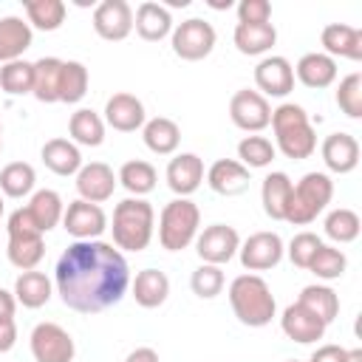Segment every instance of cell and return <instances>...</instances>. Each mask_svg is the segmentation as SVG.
Returning a JSON list of instances; mask_svg holds the SVG:
<instances>
[{
    "label": "cell",
    "instance_id": "11a10c76",
    "mask_svg": "<svg viewBox=\"0 0 362 362\" xmlns=\"http://www.w3.org/2000/svg\"><path fill=\"white\" fill-rule=\"evenodd\" d=\"M0 150H3V127H0Z\"/></svg>",
    "mask_w": 362,
    "mask_h": 362
},
{
    "label": "cell",
    "instance_id": "4fadbf2b",
    "mask_svg": "<svg viewBox=\"0 0 362 362\" xmlns=\"http://www.w3.org/2000/svg\"><path fill=\"white\" fill-rule=\"evenodd\" d=\"M62 226L68 235H74L76 240H99V235L107 229V215L99 204L90 201H71L62 212Z\"/></svg>",
    "mask_w": 362,
    "mask_h": 362
},
{
    "label": "cell",
    "instance_id": "f35d334b",
    "mask_svg": "<svg viewBox=\"0 0 362 362\" xmlns=\"http://www.w3.org/2000/svg\"><path fill=\"white\" fill-rule=\"evenodd\" d=\"M88 82H90V74L82 62L76 59H68L62 62V76H59V102L65 105H76L85 99L88 93Z\"/></svg>",
    "mask_w": 362,
    "mask_h": 362
},
{
    "label": "cell",
    "instance_id": "b9f144b4",
    "mask_svg": "<svg viewBox=\"0 0 362 362\" xmlns=\"http://www.w3.org/2000/svg\"><path fill=\"white\" fill-rule=\"evenodd\" d=\"M34 88V62L25 59H14L0 65V90H6L8 96H25Z\"/></svg>",
    "mask_w": 362,
    "mask_h": 362
},
{
    "label": "cell",
    "instance_id": "8992f818",
    "mask_svg": "<svg viewBox=\"0 0 362 362\" xmlns=\"http://www.w3.org/2000/svg\"><path fill=\"white\" fill-rule=\"evenodd\" d=\"M8 243H6V257L14 269L20 272H31L37 269V263L42 260L45 255V240H42V232L37 229V223L31 221L28 209L20 206L8 215Z\"/></svg>",
    "mask_w": 362,
    "mask_h": 362
},
{
    "label": "cell",
    "instance_id": "2e32d148",
    "mask_svg": "<svg viewBox=\"0 0 362 362\" xmlns=\"http://www.w3.org/2000/svg\"><path fill=\"white\" fill-rule=\"evenodd\" d=\"M116 184H119V178L105 161L82 164V170L76 173V192L82 201H90V204H102V201L113 198Z\"/></svg>",
    "mask_w": 362,
    "mask_h": 362
},
{
    "label": "cell",
    "instance_id": "6da1fadb",
    "mask_svg": "<svg viewBox=\"0 0 362 362\" xmlns=\"http://www.w3.org/2000/svg\"><path fill=\"white\" fill-rule=\"evenodd\" d=\"M54 288L79 314H99L116 305L130 288L124 255L107 240H74L57 260Z\"/></svg>",
    "mask_w": 362,
    "mask_h": 362
},
{
    "label": "cell",
    "instance_id": "7a4b0ae2",
    "mask_svg": "<svg viewBox=\"0 0 362 362\" xmlns=\"http://www.w3.org/2000/svg\"><path fill=\"white\" fill-rule=\"evenodd\" d=\"M272 130H274V150H280L291 161L311 158L317 150V133L308 122L303 105L283 102L272 110Z\"/></svg>",
    "mask_w": 362,
    "mask_h": 362
},
{
    "label": "cell",
    "instance_id": "e0dca14e",
    "mask_svg": "<svg viewBox=\"0 0 362 362\" xmlns=\"http://www.w3.org/2000/svg\"><path fill=\"white\" fill-rule=\"evenodd\" d=\"M280 328H283V334H286L288 339H294V342H300V345H311V342H317V339L325 337V328H328V325H325L314 311H308L305 305L291 303V305H286V311L280 314Z\"/></svg>",
    "mask_w": 362,
    "mask_h": 362
},
{
    "label": "cell",
    "instance_id": "5b68a950",
    "mask_svg": "<svg viewBox=\"0 0 362 362\" xmlns=\"http://www.w3.org/2000/svg\"><path fill=\"white\" fill-rule=\"evenodd\" d=\"M334 198V181L328 173H305L294 187H291V198L286 206V218L291 226H305L311 221H317V215H322V209L331 204Z\"/></svg>",
    "mask_w": 362,
    "mask_h": 362
},
{
    "label": "cell",
    "instance_id": "db71d44e",
    "mask_svg": "<svg viewBox=\"0 0 362 362\" xmlns=\"http://www.w3.org/2000/svg\"><path fill=\"white\" fill-rule=\"evenodd\" d=\"M209 6H212V8H232V0H226V3H218V0H212Z\"/></svg>",
    "mask_w": 362,
    "mask_h": 362
},
{
    "label": "cell",
    "instance_id": "c3c4849f",
    "mask_svg": "<svg viewBox=\"0 0 362 362\" xmlns=\"http://www.w3.org/2000/svg\"><path fill=\"white\" fill-rule=\"evenodd\" d=\"M348 359V348H342V345H320L314 354H311V359L308 362H345Z\"/></svg>",
    "mask_w": 362,
    "mask_h": 362
},
{
    "label": "cell",
    "instance_id": "9f6ffc18",
    "mask_svg": "<svg viewBox=\"0 0 362 362\" xmlns=\"http://www.w3.org/2000/svg\"><path fill=\"white\" fill-rule=\"evenodd\" d=\"M0 215H3V198H0Z\"/></svg>",
    "mask_w": 362,
    "mask_h": 362
},
{
    "label": "cell",
    "instance_id": "74e56055",
    "mask_svg": "<svg viewBox=\"0 0 362 362\" xmlns=\"http://www.w3.org/2000/svg\"><path fill=\"white\" fill-rule=\"evenodd\" d=\"M37 184V173L28 161H11L0 170V192L8 198H25Z\"/></svg>",
    "mask_w": 362,
    "mask_h": 362
},
{
    "label": "cell",
    "instance_id": "7bdbcfd3",
    "mask_svg": "<svg viewBox=\"0 0 362 362\" xmlns=\"http://www.w3.org/2000/svg\"><path fill=\"white\" fill-rule=\"evenodd\" d=\"M345 269H348L345 252L337 249V246H325V243L317 249V255L308 266V272H314L320 280H339L345 274Z\"/></svg>",
    "mask_w": 362,
    "mask_h": 362
},
{
    "label": "cell",
    "instance_id": "8fae6325",
    "mask_svg": "<svg viewBox=\"0 0 362 362\" xmlns=\"http://www.w3.org/2000/svg\"><path fill=\"white\" fill-rule=\"evenodd\" d=\"M238 249H240V235L229 223H212L204 232H198V238H195V252H198L201 263L223 266L238 255Z\"/></svg>",
    "mask_w": 362,
    "mask_h": 362
},
{
    "label": "cell",
    "instance_id": "ac0fdd59",
    "mask_svg": "<svg viewBox=\"0 0 362 362\" xmlns=\"http://www.w3.org/2000/svg\"><path fill=\"white\" fill-rule=\"evenodd\" d=\"M144 122H147V113H144V105L139 96L122 90L105 102V124H110L113 130L136 133L139 127H144Z\"/></svg>",
    "mask_w": 362,
    "mask_h": 362
},
{
    "label": "cell",
    "instance_id": "484cf974",
    "mask_svg": "<svg viewBox=\"0 0 362 362\" xmlns=\"http://www.w3.org/2000/svg\"><path fill=\"white\" fill-rule=\"evenodd\" d=\"M235 48L246 57H263L277 42V28L272 23H238L235 25Z\"/></svg>",
    "mask_w": 362,
    "mask_h": 362
},
{
    "label": "cell",
    "instance_id": "d590c367",
    "mask_svg": "<svg viewBox=\"0 0 362 362\" xmlns=\"http://www.w3.org/2000/svg\"><path fill=\"white\" fill-rule=\"evenodd\" d=\"M297 303L305 305L308 311H314L325 325H331V322L337 320V314H339V297H337V291H334L331 286H322V283L305 286V288L300 291Z\"/></svg>",
    "mask_w": 362,
    "mask_h": 362
},
{
    "label": "cell",
    "instance_id": "6f0895ef",
    "mask_svg": "<svg viewBox=\"0 0 362 362\" xmlns=\"http://www.w3.org/2000/svg\"><path fill=\"white\" fill-rule=\"evenodd\" d=\"M286 362H297V359H286Z\"/></svg>",
    "mask_w": 362,
    "mask_h": 362
},
{
    "label": "cell",
    "instance_id": "60d3db41",
    "mask_svg": "<svg viewBox=\"0 0 362 362\" xmlns=\"http://www.w3.org/2000/svg\"><path fill=\"white\" fill-rule=\"evenodd\" d=\"M325 235L334 240V243H351L359 238V229H362V221L354 209L348 206H337L325 215Z\"/></svg>",
    "mask_w": 362,
    "mask_h": 362
},
{
    "label": "cell",
    "instance_id": "ee69618b",
    "mask_svg": "<svg viewBox=\"0 0 362 362\" xmlns=\"http://www.w3.org/2000/svg\"><path fill=\"white\" fill-rule=\"evenodd\" d=\"M223 283H226L223 269H221V266H212V263H201V266L192 272V277H189V288H192V294L201 297V300L218 297V294L223 291Z\"/></svg>",
    "mask_w": 362,
    "mask_h": 362
},
{
    "label": "cell",
    "instance_id": "d6a6232c",
    "mask_svg": "<svg viewBox=\"0 0 362 362\" xmlns=\"http://www.w3.org/2000/svg\"><path fill=\"white\" fill-rule=\"evenodd\" d=\"M116 178H119V184L130 192V198H141V195H147V192L156 189L158 173H156V167H153L150 161H144V158H130V161H124V164L119 167Z\"/></svg>",
    "mask_w": 362,
    "mask_h": 362
},
{
    "label": "cell",
    "instance_id": "681fc988",
    "mask_svg": "<svg viewBox=\"0 0 362 362\" xmlns=\"http://www.w3.org/2000/svg\"><path fill=\"white\" fill-rule=\"evenodd\" d=\"M17 342V322L14 320H0V354L11 351Z\"/></svg>",
    "mask_w": 362,
    "mask_h": 362
},
{
    "label": "cell",
    "instance_id": "9c48e42d",
    "mask_svg": "<svg viewBox=\"0 0 362 362\" xmlns=\"http://www.w3.org/2000/svg\"><path fill=\"white\" fill-rule=\"evenodd\" d=\"M28 345H31L34 362H74V354H76L74 337L57 322L34 325Z\"/></svg>",
    "mask_w": 362,
    "mask_h": 362
},
{
    "label": "cell",
    "instance_id": "7402d4cb",
    "mask_svg": "<svg viewBox=\"0 0 362 362\" xmlns=\"http://www.w3.org/2000/svg\"><path fill=\"white\" fill-rule=\"evenodd\" d=\"M133 28L141 40L147 42H161L164 37L173 34V14L164 3H156V0H144L139 3L136 14H133Z\"/></svg>",
    "mask_w": 362,
    "mask_h": 362
},
{
    "label": "cell",
    "instance_id": "4316f807",
    "mask_svg": "<svg viewBox=\"0 0 362 362\" xmlns=\"http://www.w3.org/2000/svg\"><path fill=\"white\" fill-rule=\"evenodd\" d=\"M40 158L54 175H76L82 170V153L71 139H48L40 150Z\"/></svg>",
    "mask_w": 362,
    "mask_h": 362
},
{
    "label": "cell",
    "instance_id": "8d00e7d4",
    "mask_svg": "<svg viewBox=\"0 0 362 362\" xmlns=\"http://www.w3.org/2000/svg\"><path fill=\"white\" fill-rule=\"evenodd\" d=\"M25 23L40 31H57L65 23L68 6L62 0H25Z\"/></svg>",
    "mask_w": 362,
    "mask_h": 362
},
{
    "label": "cell",
    "instance_id": "277c9868",
    "mask_svg": "<svg viewBox=\"0 0 362 362\" xmlns=\"http://www.w3.org/2000/svg\"><path fill=\"white\" fill-rule=\"evenodd\" d=\"M229 305L235 317L249 328H263L277 314L274 294L260 274H238L229 283Z\"/></svg>",
    "mask_w": 362,
    "mask_h": 362
},
{
    "label": "cell",
    "instance_id": "3957f363",
    "mask_svg": "<svg viewBox=\"0 0 362 362\" xmlns=\"http://www.w3.org/2000/svg\"><path fill=\"white\" fill-rule=\"evenodd\" d=\"M113 246L124 252H144L156 232V212L144 198H124L113 206Z\"/></svg>",
    "mask_w": 362,
    "mask_h": 362
},
{
    "label": "cell",
    "instance_id": "603a6c76",
    "mask_svg": "<svg viewBox=\"0 0 362 362\" xmlns=\"http://www.w3.org/2000/svg\"><path fill=\"white\" fill-rule=\"evenodd\" d=\"M31 40H34V31L23 17L17 14L0 17V65L23 59V54L31 48Z\"/></svg>",
    "mask_w": 362,
    "mask_h": 362
},
{
    "label": "cell",
    "instance_id": "816d5d0a",
    "mask_svg": "<svg viewBox=\"0 0 362 362\" xmlns=\"http://www.w3.org/2000/svg\"><path fill=\"white\" fill-rule=\"evenodd\" d=\"M124 362H161V359H158V354H156L153 348H147V345H141V348H136V351H130Z\"/></svg>",
    "mask_w": 362,
    "mask_h": 362
},
{
    "label": "cell",
    "instance_id": "bcb514c9",
    "mask_svg": "<svg viewBox=\"0 0 362 362\" xmlns=\"http://www.w3.org/2000/svg\"><path fill=\"white\" fill-rule=\"evenodd\" d=\"M320 246H322L320 235H314V232H297V235L288 240V260H291L297 269H308Z\"/></svg>",
    "mask_w": 362,
    "mask_h": 362
},
{
    "label": "cell",
    "instance_id": "ba28073f",
    "mask_svg": "<svg viewBox=\"0 0 362 362\" xmlns=\"http://www.w3.org/2000/svg\"><path fill=\"white\" fill-rule=\"evenodd\" d=\"M215 40H218V34H215L212 23H206L201 17H189V20L173 25V34H170L173 54L187 62H198V59L209 57L215 48Z\"/></svg>",
    "mask_w": 362,
    "mask_h": 362
},
{
    "label": "cell",
    "instance_id": "30bf717a",
    "mask_svg": "<svg viewBox=\"0 0 362 362\" xmlns=\"http://www.w3.org/2000/svg\"><path fill=\"white\" fill-rule=\"evenodd\" d=\"M229 119L235 127H240L246 133H260L272 122V105L257 90L243 88V90H235L229 99Z\"/></svg>",
    "mask_w": 362,
    "mask_h": 362
},
{
    "label": "cell",
    "instance_id": "f5cc1de1",
    "mask_svg": "<svg viewBox=\"0 0 362 362\" xmlns=\"http://www.w3.org/2000/svg\"><path fill=\"white\" fill-rule=\"evenodd\" d=\"M345 362H362V348H354V351H348V359Z\"/></svg>",
    "mask_w": 362,
    "mask_h": 362
},
{
    "label": "cell",
    "instance_id": "52a82bcc",
    "mask_svg": "<svg viewBox=\"0 0 362 362\" xmlns=\"http://www.w3.org/2000/svg\"><path fill=\"white\" fill-rule=\"evenodd\" d=\"M201 226V209L189 198H173L158 215V243L167 252H181L195 243Z\"/></svg>",
    "mask_w": 362,
    "mask_h": 362
},
{
    "label": "cell",
    "instance_id": "44dd1931",
    "mask_svg": "<svg viewBox=\"0 0 362 362\" xmlns=\"http://www.w3.org/2000/svg\"><path fill=\"white\" fill-rule=\"evenodd\" d=\"M164 175H167V187L178 198H189L204 181V161L195 153H178L175 158H170Z\"/></svg>",
    "mask_w": 362,
    "mask_h": 362
},
{
    "label": "cell",
    "instance_id": "83f0119b",
    "mask_svg": "<svg viewBox=\"0 0 362 362\" xmlns=\"http://www.w3.org/2000/svg\"><path fill=\"white\" fill-rule=\"evenodd\" d=\"M130 291L141 308H158L170 297V277L161 269H141L130 283Z\"/></svg>",
    "mask_w": 362,
    "mask_h": 362
},
{
    "label": "cell",
    "instance_id": "f546056e",
    "mask_svg": "<svg viewBox=\"0 0 362 362\" xmlns=\"http://www.w3.org/2000/svg\"><path fill=\"white\" fill-rule=\"evenodd\" d=\"M11 294H14L17 305H23V308H42L54 294V283L37 269L20 272V277L14 280V291Z\"/></svg>",
    "mask_w": 362,
    "mask_h": 362
},
{
    "label": "cell",
    "instance_id": "f6af8a7d",
    "mask_svg": "<svg viewBox=\"0 0 362 362\" xmlns=\"http://www.w3.org/2000/svg\"><path fill=\"white\" fill-rule=\"evenodd\" d=\"M337 105L348 119H362V74L359 71H354L345 79H339Z\"/></svg>",
    "mask_w": 362,
    "mask_h": 362
},
{
    "label": "cell",
    "instance_id": "5bb4252c",
    "mask_svg": "<svg viewBox=\"0 0 362 362\" xmlns=\"http://www.w3.org/2000/svg\"><path fill=\"white\" fill-rule=\"evenodd\" d=\"M255 85H257V93L260 96H274V99H283L294 90V65L286 59V57H263L257 65H255Z\"/></svg>",
    "mask_w": 362,
    "mask_h": 362
},
{
    "label": "cell",
    "instance_id": "7dc6e473",
    "mask_svg": "<svg viewBox=\"0 0 362 362\" xmlns=\"http://www.w3.org/2000/svg\"><path fill=\"white\" fill-rule=\"evenodd\" d=\"M272 3L269 0H240L238 3V23H269Z\"/></svg>",
    "mask_w": 362,
    "mask_h": 362
},
{
    "label": "cell",
    "instance_id": "d4e9b609",
    "mask_svg": "<svg viewBox=\"0 0 362 362\" xmlns=\"http://www.w3.org/2000/svg\"><path fill=\"white\" fill-rule=\"evenodd\" d=\"M294 76L311 88V90H322L328 85H334L337 79V59H331L328 54L322 51H311V54H303L294 65Z\"/></svg>",
    "mask_w": 362,
    "mask_h": 362
},
{
    "label": "cell",
    "instance_id": "4dcf8cb0",
    "mask_svg": "<svg viewBox=\"0 0 362 362\" xmlns=\"http://www.w3.org/2000/svg\"><path fill=\"white\" fill-rule=\"evenodd\" d=\"M291 178L286 173H269L260 184V204H263V212L272 218V221H283L286 218V206H288V198H291Z\"/></svg>",
    "mask_w": 362,
    "mask_h": 362
},
{
    "label": "cell",
    "instance_id": "1f68e13d",
    "mask_svg": "<svg viewBox=\"0 0 362 362\" xmlns=\"http://www.w3.org/2000/svg\"><path fill=\"white\" fill-rule=\"evenodd\" d=\"M25 209H28L31 221L37 223V229L45 235V232H51V229L62 221L65 204H62V198H59L57 189H37V192L31 195V201L25 204Z\"/></svg>",
    "mask_w": 362,
    "mask_h": 362
},
{
    "label": "cell",
    "instance_id": "f907efd6",
    "mask_svg": "<svg viewBox=\"0 0 362 362\" xmlns=\"http://www.w3.org/2000/svg\"><path fill=\"white\" fill-rule=\"evenodd\" d=\"M14 311H17V300L11 291L0 288V320H14Z\"/></svg>",
    "mask_w": 362,
    "mask_h": 362
},
{
    "label": "cell",
    "instance_id": "e575fe53",
    "mask_svg": "<svg viewBox=\"0 0 362 362\" xmlns=\"http://www.w3.org/2000/svg\"><path fill=\"white\" fill-rule=\"evenodd\" d=\"M68 133H71V141L74 144L99 147L105 141V119L96 110H90V107H79L76 113H71Z\"/></svg>",
    "mask_w": 362,
    "mask_h": 362
},
{
    "label": "cell",
    "instance_id": "cb8c5ba5",
    "mask_svg": "<svg viewBox=\"0 0 362 362\" xmlns=\"http://www.w3.org/2000/svg\"><path fill=\"white\" fill-rule=\"evenodd\" d=\"M249 170L238 158H218L206 170V184L218 195H240L249 187Z\"/></svg>",
    "mask_w": 362,
    "mask_h": 362
},
{
    "label": "cell",
    "instance_id": "9a60e30c",
    "mask_svg": "<svg viewBox=\"0 0 362 362\" xmlns=\"http://www.w3.org/2000/svg\"><path fill=\"white\" fill-rule=\"evenodd\" d=\"M93 31L107 42H122L133 31V8L124 0H102L93 8Z\"/></svg>",
    "mask_w": 362,
    "mask_h": 362
},
{
    "label": "cell",
    "instance_id": "d6986e66",
    "mask_svg": "<svg viewBox=\"0 0 362 362\" xmlns=\"http://www.w3.org/2000/svg\"><path fill=\"white\" fill-rule=\"evenodd\" d=\"M320 42H322V54H328L331 59L334 57H342V59H351V62H359L362 59V31L356 25H348V23H328L320 34Z\"/></svg>",
    "mask_w": 362,
    "mask_h": 362
},
{
    "label": "cell",
    "instance_id": "ffe728a7",
    "mask_svg": "<svg viewBox=\"0 0 362 362\" xmlns=\"http://www.w3.org/2000/svg\"><path fill=\"white\" fill-rule=\"evenodd\" d=\"M320 156L331 173H337V175L354 173L359 164V141L351 133H331L320 144Z\"/></svg>",
    "mask_w": 362,
    "mask_h": 362
},
{
    "label": "cell",
    "instance_id": "f1b7e54d",
    "mask_svg": "<svg viewBox=\"0 0 362 362\" xmlns=\"http://www.w3.org/2000/svg\"><path fill=\"white\" fill-rule=\"evenodd\" d=\"M141 139L147 144L150 153L156 156H173L181 144V127L167 119V116H156V119H147L144 127H141Z\"/></svg>",
    "mask_w": 362,
    "mask_h": 362
},
{
    "label": "cell",
    "instance_id": "836d02e7",
    "mask_svg": "<svg viewBox=\"0 0 362 362\" xmlns=\"http://www.w3.org/2000/svg\"><path fill=\"white\" fill-rule=\"evenodd\" d=\"M62 62L65 59H57V57H42L34 62V99L37 102H59V76H62Z\"/></svg>",
    "mask_w": 362,
    "mask_h": 362
},
{
    "label": "cell",
    "instance_id": "ab89813d",
    "mask_svg": "<svg viewBox=\"0 0 362 362\" xmlns=\"http://www.w3.org/2000/svg\"><path fill=\"white\" fill-rule=\"evenodd\" d=\"M274 156H277V150L266 136L252 133V136H243L238 141V161L246 170H263V167H269L274 161Z\"/></svg>",
    "mask_w": 362,
    "mask_h": 362
},
{
    "label": "cell",
    "instance_id": "7c38bea8",
    "mask_svg": "<svg viewBox=\"0 0 362 362\" xmlns=\"http://www.w3.org/2000/svg\"><path fill=\"white\" fill-rule=\"evenodd\" d=\"M238 255H240V266L255 274V272L274 269L283 260L286 246H283V238L277 232H255L240 243Z\"/></svg>",
    "mask_w": 362,
    "mask_h": 362
}]
</instances>
